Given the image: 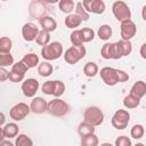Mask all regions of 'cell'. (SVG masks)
I'll return each instance as SVG.
<instances>
[{
	"mask_svg": "<svg viewBox=\"0 0 146 146\" xmlns=\"http://www.w3.org/2000/svg\"><path fill=\"white\" fill-rule=\"evenodd\" d=\"M116 46H117V50H119L121 57L128 56L132 51V43L130 42V40H122L121 39L120 41H116Z\"/></svg>",
	"mask_w": 146,
	"mask_h": 146,
	"instance_id": "19",
	"label": "cell"
},
{
	"mask_svg": "<svg viewBox=\"0 0 146 146\" xmlns=\"http://www.w3.org/2000/svg\"><path fill=\"white\" fill-rule=\"evenodd\" d=\"M3 139H6V136H5V133H3V129L0 127V143H1Z\"/></svg>",
	"mask_w": 146,
	"mask_h": 146,
	"instance_id": "42",
	"label": "cell"
},
{
	"mask_svg": "<svg viewBox=\"0 0 146 146\" xmlns=\"http://www.w3.org/2000/svg\"><path fill=\"white\" fill-rule=\"evenodd\" d=\"M116 146H131V140L127 136H120L115 140Z\"/></svg>",
	"mask_w": 146,
	"mask_h": 146,
	"instance_id": "38",
	"label": "cell"
},
{
	"mask_svg": "<svg viewBox=\"0 0 146 146\" xmlns=\"http://www.w3.org/2000/svg\"><path fill=\"white\" fill-rule=\"evenodd\" d=\"M38 32H39V29L34 23H25L22 27V36L27 42L34 41Z\"/></svg>",
	"mask_w": 146,
	"mask_h": 146,
	"instance_id": "15",
	"label": "cell"
},
{
	"mask_svg": "<svg viewBox=\"0 0 146 146\" xmlns=\"http://www.w3.org/2000/svg\"><path fill=\"white\" fill-rule=\"evenodd\" d=\"M112 13L119 22L131 19V10H130L129 6L122 0H116V1L113 2Z\"/></svg>",
	"mask_w": 146,
	"mask_h": 146,
	"instance_id": "6",
	"label": "cell"
},
{
	"mask_svg": "<svg viewBox=\"0 0 146 146\" xmlns=\"http://www.w3.org/2000/svg\"><path fill=\"white\" fill-rule=\"evenodd\" d=\"M52 71H54V67L48 60L39 63V65H38V73H39V75H41L43 78L50 76L52 74Z\"/></svg>",
	"mask_w": 146,
	"mask_h": 146,
	"instance_id": "20",
	"label": "cell"
},
{
	"mask_svg": "<svg viewBox=\"0 0 146 146\" xmlns=\"http://www.w3.org/2000/svg\"><path fill=\"white\" fill-rule=\"evenodd\" d=\"M80 35H81V40L82 42H90L94 40L95 38V31L90 27H83L80 30Z\"/></svg>",
	"mask_w": 146,
	"mask_h": 146,
	"instance_id": "31",
	"label": "cell"
},
{
	"mask_svg": "<svg viewBox=\"0 0 146 146\" xmlns=\"http://www.w3.org/2000/svg\"><path fill=\"white\" fill-rule=\"evenodd\" d=\"M5 121H6V116H5V114L2 112H0V127L5 123Z\"/></svg>",
	"mask_w": 146,
	"mask_h": 146,
	"instance_id": "41",
	"label": "cell"
},
{
	"mask_svg": "<svg viewBox=\"0 0 146 146\" xmlns=\"http://www.w3.org/2000/svg\"><path fill=\"white\" fill-rule=\"evenodd\" d=\"M14 64V57L10 52H0V66L7 67Z\"/></svg>",
	"mask_w": 146,
	"mask_h": 146,
	"instance_id": "33",
	"label": "cell"
},
{
	"mask_svg": "<svg viewBox=\"0 0 146 146\" xmlns=\"http://www.w3.org/2000/svg\"><path fill=\"white\" fill-rule=\"evenodd\" d=\"M97 34H98V38L103 41H107L110 40V38L112 36L113 34V31H112V27L107 24H103L99 26L98 31H97Z\"/></svg>",
	"mask_w": 146,
	"mask_h": 146,
	"instance_id": "23",
	"label": "cell"
},
{
	"mask_svg": "<svg viewBox=\"0 0 146 146\" xmlns=\"http://www.w3.org/2000/svg\"><path fill=\"white\" fill-rule=\"evenodd\" d=\"M70 111V106L66 102L60 99L59 97H55L52 100L47 103V111L50 115L56 116V117H62L65 116Z\"/></svg>",
	"mask_w": 146,
	"mask_h": 146,
	"instance_id": "1",
	"label": "cell"
},
{
	"mask_svg": "<svg viewBox=\"0 0 146 146\" xmlns=\"http://www.w3.org/2000/svg\"><path fill=\"white\" fill-rule=\"evenodd\" d=\"M112 125L116 130H123L130 122V113L127 110H117L112 116Z\"/></svg>",
	"mask_w": 146,
	"mask_h": 146,
	"instance_id": "8",
	"label": "cell"
},
{
	"mask_svg": "<svg viewBox=\"0 0 146 146\" xmlns=\"http://www.w3.org/2000/svg\"><path fill=\"white\" fill-rule=\"evenodd\" d=\"M58 7L62 13L64 14H71L73 9L75 8V3L73 0H59L58 1Z\"/></svg>",
	"mask_w": 146,
	"mask_h": 146,
	"instance_id": "26",
	"label": "cell"
},
{
	"mask_svg": "<svg viewBox=\"0 0 146 146\" xmlns=\"http://www.w3.org/2000/svg\"><path fill=\"white\" fill-rule=\"evenodd\" d=\"M140 100L141 99H139V98H137V97H135V96H132V95H128V96H125L124 98H123V106L125 107V108H136V107H138L139 106V104H140Z\"/></svg>",
	"mask_w": 146,
	"mask_h": 146,
	"instance_id": "27",
	"label": "cell"
},
{
	"mask_svg": "<svg viewBox=\"0 0 146 146\" xmlns=\"http://www.w3.org/2000/svg\"><path fill=\"white\" fill-rule=\"evenodd\" d=\"M0 9H1V6H0Z\"/></svg>",
	"mask_w": 146,
	"mask_h": 146,
	"instance_id": "46",
	"label": "cell"
},
{
	"mask_svg": "<svg viewBox=\"0 0 146 146\" xmlns=\"http://www.w3.org/2000/svg\"><path fill=\"white\" fill-rule=\"evenodd\" d=\"M0 1H8V0H0Z\"/></svg>",
	"mask_w": 146,
	"mask_h": 146,
	"instance_id": "45",
	"label": "cell"
},
{
	"mask_svg": "<svg viewBox=\"0 0 146 146\" xmlns=\"http://www.w3.org/2000/svg\"><path fill=\"white\" fill-rule=\"evenodd\" d=\"M81 23H82V21L75 14H68L65 18V26L67 29H76L81 25Z\"/></svg>",
	"mask_w": 146,
	"mask_h": 146,
	"instance_id": "24",
	"label": "cell"
},
{
	"mask_svg": "<svg viewBox=\"0 0 146 146\" xmlns=\"http://www.w3.org/2000/svg\"><path fill=\"white\" fill-rule=\"evenodd\" d=\"M98 73L100 74V78H102L103 82L106 86L113 87V86L120 83V80H119V70L117 68L105 66V67L100 68V71H98Z\"/></svg>",
	"mask_w": 146,
	"mask_h": 146,
	"instance_id": "7",
	"label": "cell"
},
{
	"mask_svg": "<svg viewBox=\"0 0 146 146\" xmlns=\"http://www.w3.org/2000/svg\"><path fill=\"white\" fill-rule=\"evenodd\" d=\"M145 47H146V44L145 43H143L141 44V47H140V55H141V57L145 59L146 58V54H145Z\"/></svg>",
	"mask_w": 146,
	"mask_h": 146,
	"instance_id": "40",
	"label": "cell"
},
{
	"mask_svg": "<svg viewBox=\"0 0 146 146\" xmlns=\"http://www.w3.org/2000/svg\"><path fill=\"white\" fill-rule=\"evenodd\" d=\"M145 133V129L141 124H135L130 130V136L133 139H140Z\"/></svg>",
	"mask_w": 146,
	"mask_h": 146,
	"instance_id": "36",
	"label": "cell"
},
{
	"mask_svg": "<svg viewBox=\"0 0 146 146\" xmlns=\"http://www.w3.org/2000/svg\"><path fill=\"white\" fill-rule=\"evenodd\" d=\"M15 145H16V146H32V145H33V141H32V139H31L30 137H27L26 135L21 133V135H17V136H16Z\"/></svg>",
	"mask_w": 146,
	"mask_h": 146,
	"instance_id": "35",
	"label": "cell"
},
{
	"mask_svg": "<svg viewBox=\"0 0 146 146\" xmlns=\"http://www.w3.org/2000/svg\"><path fill=\"white\" fill-rule=\"evenodd\" d=\"M44 3H48V5H54V3H57L59 0H42Z\"/></svg>",
	"mask_w": 146,
	"mask_h": 146,
	"instance_id": "43",
	"label": "cell"
},
{
	"mask_svg": "<svg viewBox=\"0 0 146 146\" xmlns=\"http://www.w3.org/2000/svg\"><path fill=\"white\" fill-rule=\"evenodd\" d=\"M39 89V81L34 78H29L22 83V91L25 97H34Z\"/></svg>",
	"mask_w": 146,
	"mask_h": 146,
	"instance_id": "14",
	"label": "cell"
},
{
	"mask_svg": "<svg viewBox=\"0 0 146 146\" xmlns=\"http://www.w3.org/2000/svg\"><path fill=\"white\" fill-rule=\"evenodd\" d=\"M29 67L22 62H17V63H14L11 65V70L9 72V80L11 82H22L24 80V76H25V73L27 72Z\"/></svg>",
	"mask_w": 146,
	"mask_h": 146,
	"instance_id": "9",
	"label": "cell"
},
{
	"mask_svg": "<svg viewBox=\"0 0 146 146\" xmlns=\"http://www.w3.org/2000/svg\"><path fill=\"white\" fill-rule=\"evenodd\" d=\"M86 52H87V50L83 44L82 46H72L65 50L64 59L67 64L74 65L86 56Z\"/></svg>",
	"mask_w": 146,
	"mask_h": 146,
	"instance_id": "4",
	"label": "cell"
},
{
	"mask_svg": "<svg viewBox=\"0 0 146 146\" xmlns=\"http://www.w3.org/2000/svg\"><path fill=\"white\" fill-rule=\"evenodd\" d=\"M98 143H99V140H98V137L95 135V132L81 137V145L82 146H97Z\"/></svg>",
	"mask_w": 146,
	"mask_h": 146,
	"instance_id": "28",
	"label": "cell"
},
{
	"mask_svg": "<svg viewBox=\"0 0 146 146\" xmlns=\"http://www.w3.org/2000/svg\"><path fill=\"white\" fill-rule=\"evenodd\" d=\"M83 120L94 127H98L104 122V113L97 106H89L83 112Z\"/></svg>",
	"mask_w": 146,
	"mask_h": 146,
	"instance_id": "3",
	"label": "cell"
},
{
	"mask_svg": "<svg viewBox=\"0 0 146 146\" xmlns=\"http://www.w3.org/2000/svg\"><path fill=\"white\" fill-rule=\"evenodd\" d=\"M136 32H137V26L133 21L127 19V21L121 22L120 34H121L122 40H131L136 35Z\"/></svg>",
	"mask_w": 146,
	"mask_h": 146,
	"instance_id": "11",
	"label": "cell"
},
{
	"mask_svg": "<svg viewBox=\"0 0 146 146\" xmlns=\"http://www.w3.org/2000/svg\"><path fill=\"white\" fill-rule=\"evenodd\" d=\"M7 80H9V72L5 67L0 66V82L7 81Z\"/></svg>",
	"mask_w": 146,
	"mask_h": 146,
	"instance_id": "39",
	"label": "cell"
},
{
	"mask_svg": "<svg viewBox=\"0 0 146 146\" xmlns=\"http://www.w3.org/2000/svg\"><path fill=\"white\" fill-rule=\"evenodd\" d=\"M92 132H95V127L91 125L90 123L86 122V121L81 122L79 124V127H78V133L80 135V137L89 135V133H92Z\"/></svg>",
	"mask_w": 146,
	"mask_h": 146,
	"instance_id": "30",
	"label": "cell"
},
{
	"mask_svg": "<svg viewBox=\"0 0 146 146\" xmlns=\"http://www.w3.org/2000/svg\"><path fill=\"white\" fill-rule=\"evenodd\" d=\"M41 90L46 95L60 97L65 91V84L59 80H49L43 82V84L41 86Z\"/></svg>",
	"mask_w": 146,
	"mask_h": 146,
	"instance_id": "5",
	"label": "cell"
},
{
	"mask_svg": "<svg viewBox=\"0 0 146 146\" xmlns=\"http://www.w3.org/2000/svg\"><path fill=\"white\" fill-rule=\"evenodd\" d=\"M13 48V41L9 36L0 38V52H10Z\"/></svg>",
	"mask_w": 146,
	"mask_h": 146,
	"instance_id": "32",
	"label": "cell"
},
{
	"mask_svg": "<svg viewBox=\"0 0 146 146\" xmlns=\"http://www.w3.org/2000/svg\"><path fill=\"white\" fill-rule=\"evenodd\" d=\"M0 145H9V146H13L14 144H13L10 140H5V139H3V140L0 143Z\"/></svg>",
	"mask_w": 146,
	"mask_h": 146,
	"instance_id": "44",
	"label": "cell"
},
{
	"mask_svg": "<svg viewBox=\"0 0 146 146\" xmlns=\"http://www.w3.org/2000/svg\"><path fill=\"white\" fill-rule=\"evenodd\" d=\"M40 25H41L42 30H44L47 32H52L57 29V22L55 21V18L51 16H47V15H44L40 18Z\"/></svg>",
	"mask_w": 146,
	"mask_h": 146,
	"instance_id": "17",
	"label": "cell"
},
{
	"mask_svg": "<svg viewBox=\"0 0 146 146\" xmlns=\"http://www.w3.org/2000/svg\"><path fill=\"white\" fill-rule=\"evenodd\" d=\"M130 95H132V96L141 99L146 95V83L144 81H141V80L135 82L133 86L130 89Z\"/></svg>",
	"mask_w": 146,
	"mask_h": 146,
	"instance_id": "18",
	"label": "cell"
},
{
	"mask_svg": "<svg viewBox=\"0 0 146 146\" xmlns=\"http://www.w3.org/2000/svg\"><path fill=\"white\" fill-rule=\"evenodd\" d=\"M100 55L104 59H120L121 55L117 50L116 42H106L100 49Z\"/></svg>",
	"mask_w": 146,
	"mask_h": 146,
	"instance_id": "12",
	"label": "cell"
},
{
	"mask_svg": "<svg viewBox=\"0 0 146 146\" xmlns=\"http://www.w3.org/2000/svg\"><path fill=\"white\" fill-rule=\"evenodd\" d=\"M98 71H99L98 65H97L96 63H94V62H88V63H86V65L83 66V73H84V75L88 76V78H94V76H96V75L98 74Z\"/></svg>",
	"mask_w": 146,
	"mask_h": 146,
	"instance_id": "25",
	"label": "cell"
},
{
	"mask_svg": "<svg viewBox=\"0 0 146 146\" xmlns=\"http://www.w3.org/2000/svg\"><path fill=\"white\" fill-rule=\"evenodd\" d=\"M30 112H31V110H30V106L27 104L18 103L10 108L9 115L14 121H22L30 114Z\"/></svg>",
	"mask_w": 146,
	"mask_h": 146,
	"instance_id": "10",
	"label": "cell"
},
{
	"mask_svg": "<svg viewBox=\"0 0 146 146\" xmlns=\"http://www.w3.org/2000/svg\"><path fill=\"white\" fill-rule=\"evenodd\" d=\"M22 62L29 68H33V67H36V65H39V56L36 54L30 52V54L24 55V57L22 58Z\"/></svg>",
	"mask_w": 146,
	"mask_h": 146,
	"instance_id": "22",
	"label": "cell"
},
{
	"mask_svg": "<svg viewBox=\"0 0 146 146\" xmlns=\"http://www.w3.org/2000/svg\"><path fill=\"white\" fill-rule=\"evenodd\" d=\"M82 6L88 13L96 15H102L106 8L103 0H82Z\"/></svg>",
	"mask_w": 146,
	"mask_h": 146,
	"instance_id": "13",
	"label": "cell"
},
{
	"mask_svg": "<svg viewBox=\"0 0 146 146\" xmlns=\"http://www.w3.org/2000/svg\"><path fill=\"white\" fill-rule=\"evenodd\" d=\"M39 46H46L50 42V32H47L44 30L42 31H39L36 36H35V40H34Z\"/></svg>",
	"mask_w": 146,
	"mask_h": 146,
	"instance_id": "29",
	"label": "cell"
},
{
	"mask_svg": "<svg viewBox=\"0 0 146 146\" xmlns=\"http://www.w3.org/2000/svg\"><path fill=\"white\" fill-rule=\"evenodd\" d=\"M70 40L72 42L73 46H82L83 42L81 40V35H80V30H74L71 35H70Z\"/></svg>",
	"mask_w": 146,
	"mask_h": 146,
	"instance_id": "37",
	"label": "cell"
},
{
	"mask_svg": "<svg viewBox=\"0 0 146 146\" xmlns=\"http://www.w3.org/2000/svg\"><path fill=\"white\" fill-rule=\"evenodd\" d=\"M31 112L35 114H42L47 111V102L42 97H34L30 104Z\"/></svg>",
	"mask_w": 146,
	"mask_h": 146,
	"instance_id": "16",
	"label": "cell"
},
{
	"mask_svg": "<svg viewBox=\"0 0 146 146\" xmlns=\"http://www.w3.org/2000/svg\"><path fill=\"white\" fill-rule=\"evenodd\" d=\"M2 129H3V133H5L6 138H8V139L16 137L18 135V131H19V128L15 122L7 123Z\"/></svg>",
	"mask_w": 146,
	"mask_h": 146,
	"instance_id": "21",
	"label": "cell"
},
{
	"mask_svg": "<svg viewBox=\"0 0 146 146\" xmlns=\"http://www.w3.org/2000/svg\"><path fill=\"white\" fill-rule=\"evenodd\" d=\"M63 55V46L58 41L49 42L46 46H42L41 56L44 60H56Z\"/></svg>",
	"mask_w": 146,
	"mask_h": 146,
	"instance_id": "2",
	"label": "cell"
},
{
	"mask_svg": "<svg viewBox=\"0 0 146 146\" xmlns=\"http://www.w3.org/2000/svg\"><path fill=\"white\" fill-rule=\"evenodd\" d=\"M75 15L76 16H79L80 17V19L82 21V22H86V21H88L89 19V13L83 8V6H82V2H78L76 5H75Z\"/></svg>",
	"mask_w": 146,
	"mask_h": 146,
	"instance_id": "34",
	"label": "cell"
}]
</instances>
